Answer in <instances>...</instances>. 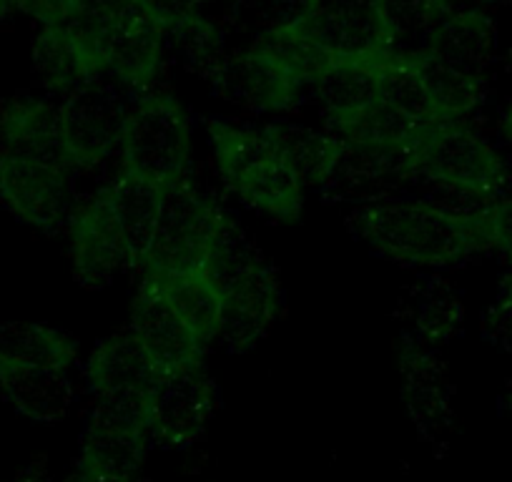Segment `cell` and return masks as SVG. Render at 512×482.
I'll return each instance as SVG.
<instances>
[{
  "label": "cell",
  "instance_id": "1",
  "mask_svg": "<svg viewBox=\"0 0 512 482\" xmlns=\"http://www.w3.org/2000/svg\"><path fill=\"white\" fill-rule=\"evenodd\" d=\"M490 216L475 219L435 201H377L354 214L359 236L392 262L407 267H452L492 247Z\"/></svg>",
  "mask_w": 512,
  "mask_h": 482
},
{
  "label": "cell",
  "instance_id": "2",
  "mask_svg": "<svg viewBox=\"0 0 512 482\" xmlns=\"http://www.w3.org/2000/svg\"><path fill=\"white\" fill-rule=\"evenodd\" d=\"M206 129L224 184L249 209L297 224L304 209V186L282 159L272 134L226 124L221 118H209Z\"/></svg>",
  "mask_w": 512,
  "mask_h": 482
},
{
  "label": "cell",
  "instance_id": "3",
  "mask_svg": "<svg viewBox=\"0 0 512 482\" xmlns=\"http://www.w3.org/2000/svg\"><path fill=\"white\" fill-rule=\"evenodd\" d=\"M123 171L169 186L186 179L191 161V124L171 96H146L126 111L118 139Z\"/></svg>",
  "mask_w": 512,
  "mask_h": 482
},
{
  "label": "cell",
  "instance_id": "4",
  "mask_svg": "<svg viewBox=\"0 0 512 482\" xmlns=\"http://www.w3.org/2000/svg\"><path fill=\"white\" fill-rule=\"evenodd\" d=\"M226 211L201 196L189 181L166 189L154 244L146 254V274H179L206 269Z\"/></svg>",
  "mask_w": 512,
  "mask_h": 482
},
{
  "label": "cell",
  "instance_id": "5",
  "mask_svg": "<svg viewBox=\"0 0 512 482\" xmlns=\"http://www.w3.org/2000/svg\"><path fill=\"white\" fill-rule=\"evenodd\" d=\"M219 407V390L204 365L159 375L144 410L146 437L166 450L194 445Z\"/></svg>",
  "mask_w": 512,
  "mask_h": 482
},
{
  "label": "cell",
  "instance_id": "6",
  "mask_svg": "<svg viewBox=\"0 0 512 482\" xmlns=\"http://www.w3.org/2000/svg\"><path fill=\"white\" fill-rule=\"evenodd\" d=\"M297 31L322 48L334 63H382L392 56L382 0H309Z\"/></svg>",
  "mask_w": 512,
  "mask_h": 482
},
{
  "label": "cell",
  "instance_id": "7",
  "mask_svg": "<svg viewBox=\"0 0 512 482\" xmlns=\"http://www.w3.org/2000/svg\"><path fill=\"white\" fill-rule=\"evenodd\" d=\"M412 174L442 189L495 194L502 184V161L480 134L447 121L432 129L412 159Z\"/></svg>",
  "mask_w": 512,
  "mask_h": 482
},
{
  "label": "cell",
  "instance_id": "8",
  "mask_svg": "<svg viewBox=\"0 0 512 482\" xmlns=\"http://www.w3.org/2000/svg\"><path fill=\"white\" fill-rule=\"evenodd\" d=\"M81 33L91 38L106 71L118 81L144 86L156 76L164 28L136 0H121Z\"/></svg>",
  "mask_w": 512,
  "mask_h": 482
},
{
  "label": "cell",
  "instance_id": "9",
  "mask_svg": "<svg viewBox=\"0 0 512 482\" xmlns=\"http://www.w3.org/2000/svg\"><path fill=\"white\" fill-rule=\"evenodd\" d=\"M156 380L159 370L131 329L101 339L86 365V385L93 402L136 412L141 417Z\"/></svg>",
  "mask_w": 512,
  "mask_h": 482
},
{
  "label": "cell",
  "instance_id": "10",
  "mask_svg": "<svg viewBox=\"0 0 512 482\" xmlns=\"http://www.w3.org/2000/svg\"><path fill=\"white\" fill-rule=\"evenodd\" d=\"M144 417L93 402L83 420L81 472L106 480H131L146 455Z\"/></svg>",
  "mask_w": 512,
  "mask_h": 482
},
{
  "label": "cell",
  "instance_id": "11",
  "mask_svg": "<svg viewBox=\"0 0 512 482\" xmlns=\"http://www.w3.org/2000/svg\"><path fill=\"white\" fill-rule=\"evenodd\" d=\"M66 171L0 149V201L26 224L58 229L68 211Z\"/></svg>",
  "mask_w": 512,
  "mask_h": 482
},
{
  "label": "cell",
  "instance_id": "12",
  "mask_svg": "<svg viewBox=\"0 0 512 482\" xmlns=\"http://www.w3.org/2000/svg\"><path fill=\"white\" fill-rule=\"evenodd\" d=\"M73 274L86 289H103L123 272L134 267L116 219L103 194L78 206L71 221Z\"/></svg>",
  "mask_w": 512,
  "mask_h": 482
},
{
  "label": "cell",
  "instance_id": "13",
  "mask_svg": "<svg viewBox=\"0 0 512 482\" xmlns=\"http://www.w3.org/2000/svg\"><path fill=\"white\" fill-rule=\"evenodd\" d=\"M131 332L154 362L159 375L181 367L204 365V344L189 332L174 309L164 302L149 279H141L139 292L131 304Z\"/></svg>",
  "mask_w": 512,
  "mask_h": 482
},
{
  "label": "cell",
  "instance_id": "14",
  "mask_svg": "<svg viewBox=\"0 0 512 482\" xmlns=\"http://www.w3.org/2000/svg\"><path fill=\"white\" fill-rule=\"evenodd\" d=\"M0 149L73 174L61 106L38 98H13L0 116Z\"/></svg>",
  "mask_w": 512,
  "mask_h": 482
},
{
  "label": "cell",
  "instance_id": "15",
  "mask_svg": "<svg viewBox=\"0 0 512 482\" xmlns=\"http://www.w3.org/2000/svg\"><path fill=\"white\" fill-rule=\"evenodd\" d=\"M61 113L68 154L76 171L91 169L111 156L121 139L123 116H126L116 98L88 83L73 91V96L61 106Z\"/></svg>",
  "mask_w": 512,
  "mask_h": 482
},
{
  "label": "cell",
  "instance_id": "16",
  "mask_svg": "<svg viewBox=\"0 0 512 482\" xmlns=\"http://www.w3.org/2000/svg\"><path fill=\"white\" fill-rule=\"evenodd\" d=\"M282 304L279 279L269 264L256 269L249 279L224 294L219 342L231 352L254 347L274 324Z\"/></svg>",
  "mask_w": 512,
  "mask_h": 482
},
{
  "label": "cell",
  "instance_id": "17",
  "mask_svg": "<svg viewBox=\"0 0 512 482\" xmlns=\"http://www.w3.org/2000/svg\"><path fill=\"white\" fill-rule=\"evenodd\" d=\"M214 88L221 98L249 111H284L302 91L287 73L251 48L216 71Z\"/></svg>",
  "mask_w": 512,
  "mask_h": 482
},
{
  "label": "cell",
  "instance_id": "18",
  "mask_svg": "<svg viewBox=\"0 0 512 482\" xmlns=\"http://www.w3.org/2000/svg\"><path fill=\"white\" fill-rule=\"evenodd\" d=\"M101 194L116 219L123 241H126L131 262L134 267H144L146 254L154 244L161 211H164L166 189L154 181L131 174V171H121V176Z\"/></svg>",
  "mask_w": 512,
  "mask_h": 482
},
{
  "label": "cell",
  "instance_id": "19",
  "mask_svg": "<svg viewBox=\"0 0 512 482\" xmlns=\"http://www.w3.org/2000/svg\"><path fill=\"white\" fill-rule=\"evenodd\" d=\"M0 390L21 415L41 425H53L66 417L76 395L71 367L61 365L0 367Z\"/></svg>",
  "mask_w": 512,
  "mask_h": 482
},
{
  "label": "cell",
  "instance_id": "20",
  "mask_svg": "<svg viewBox=\"0 0 512 482\" xmlns=\"http://www.w3.org/2000/svg\"><path fill=\"white\" fill-rule=\"evenodd\" d=\"M33 63L48 86L78 88L96 81L106 66L86 33L73 26H46L33 48Z\"/></svg>",
  "mask_w": 512,
  "mask_h": 482
},
{
  "label": "cell",
  "instance_id": "21",
  "mask_svg": "<svg viewBox=\"0 0 512 482\" xmlns=\"http://www.w3.org/2000/svg\"><path fill=\"white\" fill-rule=\"evenodd\" d=\"M382 63L337 61L314 83L334 131H342L377 106L382 98Z\"/></svg>",
  "mask_w": 512,
  "mask_h": 482
},
{
  "label": "cell",
  "instance_id": "22",
  "mask_svg": "<svg viewBox=\"0 0 512 482\" xmlns=\"http://www.w3.org/2000/svg\"><path fill=\"white\" fill-rule=\"evenodd\" d=\"M144 277L154 284L156 292L204 347L219 339L224 297L204 269L179 274H144Z\"/></svg>",
  "mask_w": 512,
  "mask_h": 482
},
{
  "label": "cell",
  "instance_id": "23",
  "mask_svg": "<svg viewBox=\"0 0 512 482\" xmlns=\"http://www.w3.org/2000/svg\"><path fill=\"white\" fill-rule=\"evenodd\" d=\"M267 131L277 141L279 154L304 189L329 184L347 149L339 136L322 134L299 124L267 126Z\"/></svg>",
  "mask_w": 512,
  "mask_h": 482
},
{
  "label": "cell",
  "instance_id": "24",
  "mask_svg": "<svg viewBox=\"0 0 512 482\" xmlns=\"http://www.w3.org/2000/svg\"><path fill=\"white\" fill-rule=\"evenodd\" d=\"M78 359L76 339L61 329L36 322L0 324V367L61 365L73 367Z\"/></svg>",
  "mask_w": 512,
  "mask_h": 482
},
{
  "label": "cell",
  "instance_id": "25",
  "mask_svg": "<svg viewBox=\"0 0 512 482\" xmlns=\"http://www.w3.org/2000/svg\"><path fill=\"white\" fill-rule=\"evenodd\" d=\"M445 0H382V18L390 33L392 53H397L400 43L407 38L422 36L430 28L432 36L440 26L437 18L442 13Z\"/></svg>",
  "mask_w": 512,
  "mask_h": 482
},
{
  "label": "cell",
  "instance_id": "26",
  "mask_svg": "<svg viewBox=\"0 0 512 482\" xmlns=\"http://www.w3.org/2000/svg\"><path fill=\"white\" fill-rule=\"evenodd\" d=\"M417 327L422 334L432 339H442L455 332L462 322V304L450 289L445 287H427L417 289Z\"/></svg>",
  "mask_w": 512,
  "mask_h": 482
},
{
  "label": "cell",
  "instance_id": "27",
  "mask_svg": "<svg viewBox=\"0 0 512 482\" xmlns=\"http://www.w3.org/2000/svg\"><path fill=\"white\" fill-rule=\"evenodd\" d=\"M485 334L500 347L512 349V294L502 292L500 302L487 312Z\"/></svg>",
  "mask_w": 512,
  "mask_h": 482
},
{
  "label": "cell",
  "instance_id": "28",
  "mask_svg": "<svg viewBox=\"0 0 512 482\" xmlns=\"http://www.w3.org/2000/svg\"><path fill=\"white\" fill-rule=\"evenodd\" d=\"M492 247H500L512 259V199L497 201L492 211Z\"/></svg>",
  "mask_w": 512,
  "mask_h": 482
},
{
  "label": "cell",
  "instance_id": "29",
  "mask_svg": "<svg viewBox=\"0 0 512 482\" xmlns=\"http://www.w3.org/2000/svg\"><path fill=\"white\" fill-rule=\"evenodd\" d=\"M505 136H507V141L512 144V103H510V108H507V116H505Z\"/></svg>",
  "mask_w": 512,
  "mask_h": 482
},
{
  "label": "cell",
  "instance_id": "30",
  "mask_svg": "<svg viewBox=\"0 0 512 482\" xmlns=\"http://www.w3.org/2000/svg\"><path fill=\"white\" fill-rule=\"evenodd\" d=\"M16 482H43V477L41 475H33V472H26V475H23L21 480H16Z\"/></svg>",
  "mask_w": 512,
  "mask_h": 482
}]
</instances>
